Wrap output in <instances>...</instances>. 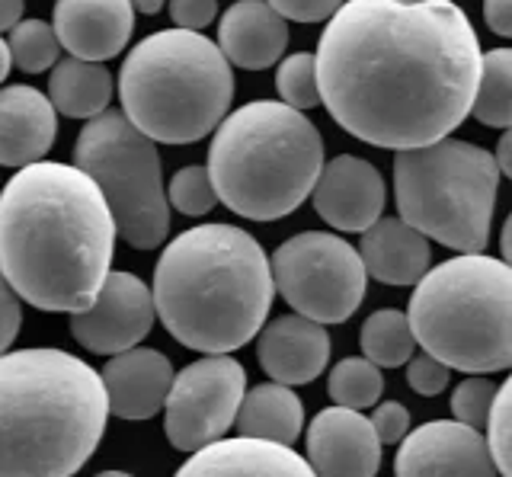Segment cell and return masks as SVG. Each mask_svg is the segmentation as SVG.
I'll return each mask as SVG.
<instances>
[{"label":"cell","instance_id":"6da1fadb","mask_svg":"<svg viewBox=\"0 0 512 477\" xmlns=\"http://www.w3.org/2000/svg\"><path fill=\"white\" fill-rule=\"evenodd\" d=\"M480 58L455 0H346L317 42V93L365 145L426 148L471 116Z\"/></svg>","mask_w":512,"mask_h":477},{"label":"cell","instance_id":"52a82bcc","mask_svg":"<svg viewBox=\"0 0 512 477\" xmlns=\"http://www.w3.org/2000/svg\"><path fill=\"white\" fill-rule=\"evenodd\" d=\"M407 324L416 346L445 369L493 375L512 365V269L484 253L426 269L416 282Z\"/></svg>","mask_w":512,"mask_h":477},{"label":"cell","instance_id":"d4e9b609","mask_svg":"<svg viewBox=\"0 0 512 477\" xmlns=\"http://www.w3.org/2000/svg\"><path fill=\"white\" fill-rule=\"evenodd\" d=\"M471 113L487 129H509L512 125V52L493 49L480 58V77L474 90Z\"/></svg>","mask_w":512,"mask_h":477},{"label":"cell","instance_id":"e0dca14e","mask_svg":"<svg viewBox=\"0 0 512 477\" xmlns=\"http://www.w3.org/2000/svg\"><path fill=\"white\" fill-rule=\"evenodd\" d=\"M256 356L276 385H311L330 362V333L301 314H282L263 324Z\"/></svg>","mask_w":512,"mask_h":477},{"label":"cell","instance_id":"cb8c5ba5","mask_svg":"<svg viewBox=\"0 0 512 477\" xmlns=\"http://www.w3.org/2000/svg\"><path fill=\"white\" fill-rule=\"evenodd\" d=\"M112 74L96 65V61L61 58L55 61L52 77H48V103L55 113L71 119H93L109 109L112 100Z\"/></svg>","mask_w":512,"mask_h":477},{"label":"cell","instance_id":"7a4b0ae2","mask_svg":"<svg viewBox=\"0 0 512 477\" xmlns=\"http://www.w3.org/2000/svg\"><path fill=\"white\" fill-rule=\"evenodd\" d=\"M116 225L84 170L61 161L20 167L0 193V276L39 311L80 314L112 269Z\"/></svg>","mask_w":512,"mask_h":477},{"label":"cell","instance_id":"1f68e13d","mask_svg":"<svg viewBox=\"0 0 512 477\" xmlns=\"http://www.w3.org/2000/svg\"><path fill=\"white\" fill-rule=\"evenodd\" d=\"M496 388L490 375H471L464 378L461 385L452 391V413L455 420L471 426V429H484L487 423V413H490V404L496 397Z\"/></svg>","mask_w":512,"mask_h":477},{"label":"cell","instance_id":"9c48e42d","mask_svg":"<svg viewBox=\"0 0 512 477\" xmlns=\"http://www.w3.org/2000/svg\"><path fill=\"white\" fill-rule=\"evenodd\" d=\"M74 167L103 193L116 237L135 250H154L170 234L164 170L151 138H144L119 109L87 119L74 145Z\"/></svg>","mask_w":512,"mask_h":477},{"label":"cell","instance_id":"8fae6325","mask_svg":"<svg viewBox=\"0 0 512 477\" xmlns=\"http://www.w3.org/2000/svg\"><path fill=\"white\" fill-rule=\"evenodd\" d=\"M247 394V372L234 356H202L173 375L164 401V433L173 449L199 452L228 436Z\"/></svg>","mask_w":512,"mask_h":477},{"label":"cell","instance_id":"836d02e7","mask_svg":"<svg viewBox=\"0 0 512 477\" xmlns=\"http://www.w3.org/2000/svg\"><path fill=\"white\" fill-rule=\"evenodd\" d=\"M368 423H372L381 445H397L410 433V410L397 401H384V404H375V413L368 417Z\"/></svg>","mask_w":512,"mask_h":477},{"label":"cell","instance_id":"7402d4cb","mask_svg":"<svg viewBox=\"0 0 512 477\" xmlns=\"http://www.w3.org/2000/svg\"><path fill=\"white\" fill-rule=\"evenodd\" d=\"M356 250L365 276L384 285H416L432 263L429 241L400 218H378L372 228L362 231V244Z\"/></svg>","mask_w":512,"mask_h":477},{"label":"cell","instance_id":"ee69618b","mask_svg":"<svg viewBox=\"0 0 512 477\" xmlns=\"http://www.w3.org/2000/svg\"><path fill=\"white\" fill-rule=\"evenodd\" d=\"M93 477H135V474H128V471H100V474H93Z\"/></svg>","mask_w":512,"mask_h":477},{"label":"cell","instance_id":"4fadbf2b","mask_svg":"<svg viewBox=\"0 0 512 477\" xmlns=\"http://www.w3.org/2000/svg\"><path fill=\"white\" fill-rule=\"evenodd\" d=\"M394 477H500L480 429L429 420L397 442Z\"/></svg>","mask_w":512,"mask_h":477},{"label":"cell","instance_id":"ba28073f","mask_svg":"<svg viewBox=\"0 0 512 477\" xmlns=\"http://www.w3.org/2000/svg\"><path fill=\"white\" fill-rule=\"evenodd\" d=\"M500 196V170L487 148L461 138L397 151L394 199L400 221L458 253H480Z\"/></svg>","mask_w":512,"mask_h":477},{"label":"cell","instance_id":"7bdbcfd3","mask_svg":"<svg viewBox=\"0 0 512 477\" xmlns=\"http://www.w3.org/2000/svg\"><path fill=\"white\" fill-rule=\"evenodd\" d=\"M512 257V218L506 221V228H503V263Z\"/></svg>","mask_w":512,"mask_h":477},{"label":"cell","instance_id":"60d3db41","mask_svg":"<svg viewBox=\"0 0 512 477\" xmlns=\"http://www.w3.org/2000/svg\"><path fill=\"white\" fill-rule=\"evenodd\" d=\"M13 68V61H10V49H7V39H0V84L7 81V74Z\"/></svg>","mask_w":512,"mask_h":477},{"label":"cell","instance_id":"ffe728a7","mask_svg":"<svg viewBox=\"0 0 512 477\" xmlns=\"http://www.w3.org/2000/svg\"><path fill=\"white\" fill-rule=\"evenodd\" d=\"M58 138V113L45 93L26 84L0 90V167L45 161Z\"/></svg>","mask_w":512,"mask_h":477},{"label":"cell","instance_id":"2e32d148","mask_svg":"<svg viewBox=\"0 0 512 477\" xmlns=\"http://www.w3.org/2000/svg\"><path fill=\"white\" fill-rule=\"evenodd\" d=\"M52 33L71 58L103 65L132 39L135 7L132 0H58Z\"/></svg>","mask_w":512,"mask_h":477},{"label":"cell","instance_id":"277c9868","mask_svg":"<svg viewBox=\"0 0 512 477\" xmlns=\"http://www.w3.org/2000/svg\"><path fill=\"white\" fill-rule=\"evenodd\" d=\"M109 423L100 372L64 349L0 356V477H74Z\"/></svg>","mask_w":512,"mask_h":477},{"label":"cell","instance_id":"30bf717a","mask_svg":"<svg viewBox=\"0 0 512 477\" xmlns=\"http://www.w3.org/2000/svg\"><path fill=\"white\" fill-rule=\"evenodd\" d=\"M272 289L301 317L327 327L343 324L365 301V266L359 250L330 231H301L272 253Z\"/></svg>","mask_w":512,"mask_h":477},{"label":"cell","instance_id":"484cf974","mask_svg":"<svg viewBox=\"0 0 512 477\" xmlns=\"http://www.w3.org/2000/svg\"><path fill=\"white\" fill-rule=\"evenodd\" d=\"M359 346H362V359L378 365V369L407 365V359L416 353V340L407 324V314L394 308H381L372 317H365Z\"/></svg>","mask_w":512,"mask_h":477},{"label":"cell","instance_id":"4316f807","mask_svg":"<svg viewBox=\"0 0 512 477\" xmlns=\"http://www.w3.org/2000/svg\"><path fill=\"white\" fill-rule=\"evenodd\" d=\"M327 391L333 397L336 407H346V410H368L381 401L384 394V375L378 365H372L368 359L359 356H349L340 359L333 365L330 381H327Z\"/></svg>","mask_w":512,"mask_h":477},{"label":"cell","instance_id":"f1b7e54d","mask_svg":"<svg viewBox=\"0 0 512 477\" xmlns=\"http://www.w3.org/2000/svg\"><path fill=\"white\" fill-rule=\"evenodd\" d=\"M276 90H279V103L298 109V113L320 106L314 55L298 52L282 58V65L276 68Z\"/></svg>","mask_w":512,"mask_h":477},{"label":"cell","instance_id":"b9f144b4","mask_svg":"<svg viewBox=\"0 0 512 477\" xmlns=\"http://www.w3.org/2000/svg\"><path fill=\"white\" fill-rule=\"evenodd\" d=\"M132 7L141 13H157L160 7H164V0H132Z\"/></svg>","mask_w":512,"mask_h":477},{"label":"cell","instance_id":"4dcf8cb0","mask_svg":"<svg viewBox=\"0 0 512 477\" xmlns=\"http://www.w3.org/2000/svg\"><path fill=\"white\" fill-rule=\"evenodd\" d=\"M509 407H512V381L506 378L500 388H496V397L490 404L487 413V452L493 458V468L500 477H512V417H509Z\"/></svg>","mask_w":512,"mask_h":477},{"label":"cell","instance_id":"f546056e","mask_svg":"<svg viewBox=\"0 0 512 477\" xmlns=\"http://www.w3.org/2000/svg\"><path fill=\"white\" fill-rule=\"evenodd\" d=\"M164 193H167V205H170V209H176L180 215H189V218L208 215L218 205L212 180H208V170L205 167H196V164L176 170Z\"/></svg>","mask_w":512,"mask_h":477},{"label":"cell","instance_id":"ab89813d","mask_svg":"<svg viewBox=\"0 0 512 477\" xmlns=\"http://www.w3.org/2000/svg\"><path fill=\"white\" fill-rule=\"evenodd\" d=\"M23 20V0H0V33H7Z\"/></svg>","mask_w":512,"mask_h":477},{"label":"cell","instance_id":"8d00e7d4","mask_svg":"<svg viewBox=\"0 0 512 477\" xmlns=\"http://www.w3.org/2000/svg\"><path fill=\"white\" fill-rule=\"evenodd\" d=\"M20 324H23L20 298H16V292L7 285V279L0 276V356L13 346L16 333H20Z\"/></svg>","mask_w":512,"mask_h":477},{"label":"cell","instance_id":"d6a6232c","mask_svg":"<svg viewBox=\"0 0 512 477\" xmlns=\"http://www.w3.org/2000/svg\"><path fill=\"white\" fill-rule=\"evenodd\" d=\"M448 378H452V369H445L439 359H432L426 353L410 356L407 359V385L423 394V397H436L448 388Z\"/></svg>","mask_w":512,"mask_h":477},{"label":"cell","instance_id":"5b68a950","mask_svg":"<svg viewBox=\"0 0 512 477\" xmlns=\"http://www.w3.org/2000/svg\"><path fill=\"white\" fill-rule=\"evenodd\" d=\"M320 167L317 125L279 100H253L218 122L205 170L215 199L234 215L279 221L311 196Z\"/></svg>","mask_w":512,"mask_h":477},{"label":"cell","instance_id":"7c38bea8","mask_svg":"<svg viewBox=\"0 0 512 477\" xmlns=\"http://www.w3.org/2000/svg\"><path fill=\"white\" fill-rule=\"evenodd\" d=\"M154 327L151 289L135 273L109 269L100 295L80 314H71V337L96 356L135 349Z\"/></svg>","mask_w":512,"mask_h":477},{"label":"cell","instance_id":"9a60e30c","mask_svg":"<svg viewBox=\"0 0 512 477\" xmlns=\"http://www.w3.org/2000/svg\"><path fill=\"white\" fill-rule=\"evenodd\" d=\"M317 477H375L381 442L359 410L327 407L308 426V458Z\"/></svg>","mask_w":512,"mask_h":477},{"label":"cell","instance_id":"603a6c76","mask_svg":"<svg viewBox=\"0 0 512 477\" xmlns=\"http://www.w3.org/2000/svg\"><path fill=\"white\" fill-rule=\"evenodd\" d=\"M234 426L240 429L244 439L295 445L304 426V404L292 388L276 385V381L256 385L240 401Z\"/></svg>","mask_w":512,"mask_h":477},{"label":"cell","instance_id":"ac0fdd59","mask_svg":"<svg viewBox=\"0 0 512 477\" xmlns=\"http://www.w3.org/2000/svg\"><path fill=\"white\" fill-rule=\"evenodd\" d=\"M173 375L170 359L148 346L112 356L100 372L109 413L119 420H151L164 410Z\"/></svg>","mask_w":512,"mask_h":477},{"label":"cell","instance_id":"e575fe53","mask_svg":"<svg viewBox=\"0 0 512 477\" xmlns=\"http://www.w3.org/2000/svg\"><path fill=\"white\" fill-rule=\"evenodd\" d=\"M282 20L295 23H327L346 0H266Z\"/></svg>","mask_w":512,"mask_h":477},{"label":"cell","instance_id":"8992f818","mask_svg":"<svg viewBox=\"0 0 512 477\" xmlns=\"http://www.w3.org/2000/svg\"><path fill=\"white\" fill-rule=\"evenodd\" d=\"M119 100V113L154 145H192L228 116L234 71L202 33L160 29L128 52Z\"/></svg>","mask_w":512,"mask_h":477},{"label":"cell","instance_id":"83f0119b","mask_svg":"<svg viewBox=\"0 0 512 477\" xmlns=\"http://www.w3.org/2000/svg\"><path fill=\"white\" fill-rule=\"evenodd\" d=\"M7 49H10V61L20 71L42 74L48 68H55L61 45L45 20H20L10 29Z\"/></svg>","mask_w":512,"mask_h":477},{"label":"cell","instance_id":"3957f363","mask_svg":"<svg viewBox=\"0 0 512 477\" xmlns=\"http://www.w3.org/2000/svg\"><path fill=\"white\" fill-rule=\"evenodd\" d=\"M269 257L237 225L189 228L154 269V314L167 333L202 356H231L263 330L272 308Z\"/></svg>","mask_w":512,"mask_h":477},{"label":"cell","instance_id":"74e56055","mask_svg":"<svg viewBox=\"0 0 512 477\" xmlns=\"http://www.w3.org/2000/svg\"><path fill=\"white\" fill-rule=\"evenodd\" d=\"M484 17L500 39L512 36V0H484Z\"/></svg>","mask_w":512,"mask_h":477},{"label":"cell","instance_id":"44dd1931","mask_svg":"<svg viewBox=\"0 0 512 477\" xmlns=\"http://www.w3.org/2000/svg\"><path fill=\"white\" fill-rule=\"evenodd\" d=\"M218 52L244 71H263L282 61L288 49V23L266 0H237L218 23Z\"/></svg>","mask_w":512,"mask_h":477},{"label":"cell","instance_id":"d6986e66","mask_svg":"<svg viewBox=\"0 0 512 477\" xmlns=\"http://www.w3.org/2000/svg\"><path fill=\"white\" fill-rule=\"evenodd\" d=\"M173 477H317L292 445L260 439H218L192 452Z\"/></svg>","mask_w":512,"mask_h":477},{"label":"cell","instance_id":"f35d334b","mask_svg":"<svg viewBox=\"0 0 512 477\" xmlns=\"http://www.w3.org/2000/svg\"><path fill=\"white\" fill-rule=\"evenodd\" d=\"M496 145H500V148H496V154H493L496 170H500V177H512V132L506 129Z\"/></svg>","mask_w":512,"mask_h":477},{"label":"cell","instance_id":"d590c367","mask_svg":"<svg viewBox=\"0 0 512 477\" xmlns=\"http://www.w3.org/2000/svg\"><path fill=\"white\" fill-rule=\"evenodd\" d=\"M218 17V0H170V20L173 29L199 33Z\"/></svg>","mask_w":512,"mask_h":477},{"label":"cell","instance_id":"5bb4252c","mask_svg":"<svg viewBox=\"0 0 512 477\" xmlns=\"http://www.w3.org/2000/svg\"><path fill=\"white\" fill-rule=\"evenodd\" d=\"M311 199L317 215L330 228L362 234L384 215L388 189H384V177L372 161L356 154H340L320 167Z\"/></svg>","mask_w":512,"mask_h":477}]
</instances>
